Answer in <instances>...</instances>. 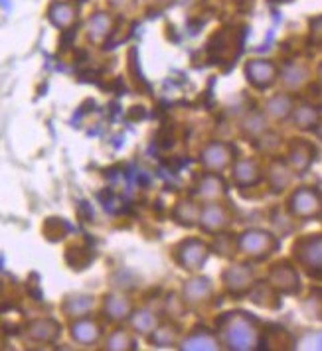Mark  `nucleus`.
Here are the masks:
<instances>
[{
    "label": "nucleus",
    "mask_w": 322,
    "mask_h": 351,
    "mask_svg": "<svg viewBox=\"0 0 322 351\" xmlns=\"http://www.w3.org/2000/svg\"><path fill=\"white\" fill-rule=\"evenodd\" d=\"M180 337H182L180 328H178L174 322H168V324H166V322H161V324L157 326V330L148 335L146 339H148L154 348L164 350V348H174V346H178V343H180Z\"/></svg>",
    "instance_id": "obj_25"
},
{
    "label": "nucleus",
    "mask_w": 322,
    "mask_h": 351,
    "mask_svg": "<svg viewBox=\"0 0 322 351\" xmlns=\"http://www.w3.org/2000/svg\"><path fill=\"white\" fill-rule=\"evenodd\" d=\"M251 298V302L257 304L261 308H269V310H275L281 306V300H279V292L275 290L267 280L265 282H255V287L251 288V292L247 294Z\"/></svg>",
    "instance_id": "obj_28"
},
{
    "label": "nucleus",
    "mask_w": 322,
    "mask_h": 351,
    "mask_svg": "<svg viewBox=\"0 0 322 351\" xmlns=\"http://www.w3.org/2000/svg\"><path fill=\"white\" fill-rule=\"evenodd\" d=\"M105 350L109 351H130L137 350V339H135V334L130 330H125V328H117L113 330L109 337L105 339Z\"/></svg>",
    "instance_id": "obj_29"
},
{
    "label": "nucleus",
    "mask_w": 322,
    "mask_h": 351,
    "mask_svg": "<svg viewBox=\"0 0 322 351\" xmlns=\"http://www.w3.org/2000/svg\"><path fill=\"white\" fill-rule=\"evenodd\" d=\"M235 158H238V150L233 144L226 143V141H211L202 148L198 162L204 168V172L222 174L227 168H231Z\"/></svg>",
    "instance_id": "obj_6"
},
{
    "label": "nucleus",
    "mask_w": 322,
    "mask_h": 351,
    "mask_svg": "<svg viewBox=\"0 0 322 351\" xmlns=\"http://www.w3.org/2000/svg\"><path fill=\"white\" fill-rule=\"evenodd\" d=\"M71 308L67 310L69 316H76V318H85L91 310H93V296H73L71 300Z\"/></svg>",
    "instance_id": "obj_32"
},
{
    "label": "nucleus",
    "mask_w": 322,
    "mask_h": 351,
    "mask_svg": "<svg viewBox=\"0 0 322 351\" xmlns=\"http://www.w3.org/2000/svg\"><path fill=\"white\" fill-rule=\"evenodd\" d=\"M319 156V150L317 146L310 143V141H305V138H292L287 146V154H285V162L289 164V168L292 170L295 176H305L314 160Z\"/></svg>",
    "instance_id": "obj_11"
},
{
    "label": "nucleus",
    "mask_w": 322,
    "mask_h": 351,
    "mask_svg": "<svg viewBox=\"0 0 322 351\" xmlns=\"http://www.w3.org/2000/svg\"><path fill=\"white\" fill-rule=\"evenodd\" d=\"M80 10L73 2L67 0H56L51 2L48 8V20L60 30H69L71 26L78 24Z\"/></svg>",
    "instance_id": "obj_20"
},
{
    "label": "nucleus",
    "mask_w": 322,
    "mask_h": 351,
    "mask_svg": "<svg viewBox=\"0 0 322 351\" xmlns=\"http://www.w3.org/2000/svg\"><path fill=\"white\" fill-rule=\"evenodd\" d=\"M178 348L184 351H216L222 348L216 332H209L208 328H196L192 334L180 337Z\"/></svg>",
    "instance_id": "obj_18"
},
{
    "label": "nucleus",
    "mask_w": 322,
    "mask_h": 351,
    "mask_svg": "<svg viewBox=\"0 0 322 351\" xmlns=\"http://www.w3.org/2000/svg\"><path fill=\"white\" fill-rule=\"evenodd\" d=\"M214 296V285L208 276H200V274H194L190 276L180 290V300L186 308H202L211 300Z\"/></svg>",
    "instance_id": "obj_12"
},
{
    "label": "nucleus",
    "mask_w": 322,
    "mask_h": 351,
    "mask_svg": "<svg viewBox=\"0 0 322 351\" xmlns=\"http://www.w3.org/2000/svg\"><path fill=\"white\" fill-rule=\"evenodd\" d=\"M308 44L322 48V14L308 20Z\"/></svg>",
    "instance_id": "obj_34"
},
{
    "label": "nucleus",
    "mask_w": 322,
    "mask_h": 351,
    "mask_svg": "<svg viewBox=\"0 0 322 351\" xmlns=\"http://www.w3.org/2000/svg\"><path fill=\"white\" fill-rule=\"evenodd\" d=\"M295 97L289 91H283V93H275L271 95L265 105H263V112L269 121L275 123H283V121H289L290 112L295 109Z\"/></svg>",
    "instance_id": "obj_19"
},
{
    "label": "nucleus",
    "mask_w": 322,
    "mask_h": 351,
    "mask_svg": "<svg viewBox=\"0 0 322 351\" xmlns=\"http://www.w3.org/2000/svg\"><path fill=\"white\" fill-rule=\"evenodd\" d=\"M267 184H269V190L271 193H283L287 192L292 184V170L289 168V164L285 162V158H273L269 168H267Z\"/></svg>",
    "instance_id": "obj_22"
},
{
    "label": "nucleus",
    "mask_w": 322,
    "mask_h": 351,
    "mask_svg": "<svg viewBox=\"0 0 322 351\" xmlns=\"http://www.w3.org/2000/svg\"><path fill=\"white\" fill-rule=\"evenodd\" d=\"M322 121V111L317 105H310V103H301V105H295V109L290 112V123L292 127L308 132V130H314V128L321 125Z\"/></svg>",
    "instance_id": "obj_24"
},
{
    "label": "nucleus",
    "mask_w": 322,
    "mask_h": 351,
    "mask_svg": "<svg viewBox=\"0 0 322 351\" xmlns=\"http://www.w3.org/2000/svg\"><path fill=\"white\" fill-rule=\"evenodd\" d=\"M265 172L255 158H235L231 164V182L240 190H249L255 188L263 182Z\"/></svg>",
    "instance_id": "obj_14"
},
{
    "label": "nucleus",
    "mask_w": 322,
    "mask_h": 351,
    "mask_svg": "<svg viewBox=\"0 0 322 351\" xmlns=\"http://www.w3.org/2000/svg\"><path fill=\"white\" fill-rule=\"evenodd\" d=\"M229 193L227 182L222 174L216 172H204L198 178L196 188H194V197L202 204L206 202H224Z\"/></svg>",
    "instance_id": "obj_13"
},
{
    "label": "nucleus",
    "mask_w": 322,
    "mask_h": 351,
    "mask_svg": "<svg viewBox=\"0 0 322 351\" xmlns=\"http://www.w3.org/2000/svg\"><path fill=\"white\" fill-rule=\"evenodd\" d=\"M209 249H211V253H216L222 258H233V255L238 253V237H233L227 231L216 233L214 241L209 243Z\"/></svg>",
    "instance_id": "obj_30"
},
{
    "label": "nucleus",
    "mask_w": 322,
    "mask_h": 351,
    "mask_svg": "<svg viewBox=\"0 0 322 351\" xmlns=\"http://www.w3.org/2000/svg\"><path fill=\"white\" fill-rule=\"evenodd\" d=\"M115 30V16L107 10L93 12L85 24V36L93 46H101Z\"/></svg>",
    "instance_id": "obj_15"
},
{
    "label": "nucleus",
    "mask_w": 322,
    "mask_h": 351,
    "mask_svg": "<svg viewBox=\"0 0 322 351\" xmlns=\"http://www.w3.org/2000/svg\"><path fill=\"white\" fill-rule=\"evenodd\" d=\"M292 261L306 276L322 280V233L305 235L295 241Z\"/></svg>",
    "instance_id": "obj_3"
},
{
    "label": "nucleus",
    "mask_w": 322,
    "mask_h": 351,
    "mask_svg": "<svg viewBox=\"0 0 322 351\" xmlns=\"http://www.w3.org/2000/svg\"><path fill=\"white\" fill-rule=\"evenodd\" d=\"M257 276L251 263H235L222 272V285L231 298H245L255 287Z\"/></svg>",
    "instance_id": "obj_7"
},
{
    "label": "nucleus",
    "mask_w": 322,
    "mask_h": 351,
    "mask_svg": "<svg viewBox=\"0 0 322 351\" xmlns=\"http://www.w3.org/2000/svg\"><path fill=\"white\" fill-rule=\"evenodd\" d=\"M243 75L253 89L267 91L279 81V65L265 58H253L243 65Z\"/></svg>",
    "instance_id": "obj_8"
},
{
    "label": "nucleus",
    "mask_w": 322,
    "mask_h": 351,
    "mask_svg": "<svg viewBox=\"0 0 322 351\" xmlns=\"http://www.w3.org/2000/svg\"><path fill=\"white\" fill-rule=\"evenodd\" d=\"M231 223H233L231 209L227 208L224 202H206V204H202L200 219H198L200 231H204L208 235H216V233L227 231Z\"/></svg>",
    "instance_id": "obj_10"
},
{
    "label": "nucleus",
    "mask_w": 322,
    "mask_h": 351,
    "mask_svg": "<svg viewBox=\"0 0 322 351\" xmlns=\"http://www.w3.org/2000/svg\"><path fill=\"white\" fill-rule=\"evenodd\" d=\"M267 282L281 296H297L301 292V274L290 261H279L267 272Z\"/></svg>",
    "instance_id": "obj_9"
},
{
    "label": "nucleus",
    "mask_w": 322,
    "mask_h": 351,
    "mask_svg": "<svg viewBox=\"0 0 322 351\" xmlns=\"http://www.w3.org/2000/svg\"><path fill=\"white\" fill-rule=\"evenodd\" d=\"M253 144L257 146L261 152H265V154H275V150L281 146V136L271 132V130H267V132H263Z\"/></svg>",
    "instance_id": "obj_33"
},
{
    "label": "nucleus",
    "mask_w": 322,
    "mask_h": 351,
    "mask_svg": "<svg viewBox=\"0 0 322 351\" xmlns=\"http://www.w3.org/2000/svg\"><path fill=\"white\" fill-rule=\"evenodd\" d=\"M287 211L299 221H312L322 217V192L314 186H299L290 192Z\"/></svg>",
    "instance_id": "obj_4"
},
{
    "label": "nucleus",
    "mask_w": 322,
    "mask_h": 351,
    "mask_svg": "<svg viewBox=\"0 0 322 351\" xmlns=\"http://www.w3.org/2000/svg\"><path fill=\"white\" fill-rule=\"evenodd\" d=\"M209 255H211V249L206 241L198 239V237H188V239L178 243L176 251H174V261L182 271L196 274L206 267Z\"/></svg>",
    "instance_id": "obj_5"
},
{
    "label": "nucleus",
    "mask_w": 322,
    "mask_h": 351,
    "mask_svg": "<svg viewBox=\"0 0 322 351\" xmlns=\"http://www.w3.org/2000/svg\"><path fill=\"white\" fill-rule=\"evenodd\" d=\"M28 332L38 341H51L56 335L60 334V326H56L49 319H38V322H34L32 326H30Z\"/></svg>",
    "instance_id": "obj_31"
},
{
    "label": "nucleus",
    "mask_w": 322,
    "mask_h": 351,
    "mask_svg": "<svg viewBox=\"0 0 322 351\" xmlns=\"http://www.w3.org/2000/svg\"><path fill=\"white\" fill-rule=\"evenodd\" d=\"M133 310H135V302L123 292H111L103 300V312L107 319L115 324H125L130 318Z\"/></svg>",
    "instance_id": "obj_17"
},
{
    "label": "nucleus",
    "mask_w": 322,
    "mask_h": 351,
    "mask_svg": "<svg viewBox=\"0 0 322 351\" xmlns=\"http://www.w3.org/2000/svg\"><path fill=\"white\" fill-rule=\"evenodd\" d=\"M269 2H273V4H285V2H292V0H269Z\"/></svg>",
    "instance_id": "obj_36"
},
{
    "label": "nucleus",
    "mask_w": 322,
    "mask_h": 351,
    "mask_svg": "<svg viewBox=\"0 0 322 351\" xmlns=\"http://www.w3.org/2000/svg\"><path fill=\"white\" fill-rule=\"evenodd\" d=\"M240 130H242V134L247 141L255 143L263 132L269 130V119L265 117V112L263 111L247 112V114L243 117Z\"/></svg>",
    "instance_id": "obj_26"
},
{
    "label": "nucleus",
    "mask_w": 322,
    "mask_h": 351,
    "mask_svg": "<svg viewBox=\"0 0 322 351\" xmlns=\"http://www.w3.org/2000/svg\"><path fill=\"white\" fill-rule=\"evenodd\" d=\"M71 337L83 346H93L101 339V326L95 319L80 318L71 326Z\"/></svg>",
    "instance_id": "obj_27"
},
{
    "label": "nucleus",
    "mask_w": 322,
    "mask_h": 351,
    "mask_svg": "<svg viewBox=\"0 0 322 351\" xmlns=\"http://www.w3.org/2000/svg\"><path fill=\"white\" fill-rule=\"evenodd\" d=\"M317 75H319V83L322 85V62H321V65H319V69H317Z\"/></svg>",
    "instance_id": "obj_35"
},
{
    "label": "nucleus",
    "mask_w": 322,
    "mask_h": 351,
    "mask_svg": "<svg viewBox=\"0 0 322 351\" xmlns=\"http://www.w3.org/2000/svg\"><path fill=\"white\" fill-rule=\"evenodd\" d=\"M279 249V239L271 231L251 227L238 235V253H242L251 263H261L273 256Z\"/></svg>",
    "instance_id": "obj_2"
},
{
    "label": "nucleus",
    "mask_w": 322,
    "mask_h": 351,
    "mask_svg": "<svg viewBox=\"0 0 322 351\" xmlns=\"http://www.w3.org/2000/svg\"><path fill=\"white\" fill-rule=\"evenodd\" d=\"M130 326V332L135 335H141V337H148L157 330V326L161 324V314L152 308H135L130 318L127 319Z\"/></svg>",
    "instance_id": "obj_21"
},
{
    "label": "nucleus",
    "mask_w": 322,
    "mask_h": 351,
    "mask_svg": "<svg viewBox=\"0 0 322 351\" xmlns=\"http://www.w3.org/2000/svg\"><path fill=\"white\" fill-rule=\"evenodd\" d=\"M200 211H202V202H198L196 197L178 199L176 206L172 209V219H174V223L184 229H194V227H198Z\"/></svg>",
    "instance_id": "obj_23"
},
{
    "label": "nucleus",
    "mask_w": 322,
    "mask_h": 351,
    "mask_svg": "<svg viewBox=\"0 0 322 351\" xmlns=\"http://www.w3.org/2000/svg\"><path fill=\"white\" fill-rule=\"evenodd\" d=\"M216 335L222 348L231 351H255L261 348L263 328L255 316L233 310L222 314L216 322Z\"/></svg>",
    "instance_id": "obj_1"
},
{
    "label": "nucleus",
    "mask_w": 322,
    "mask_h": 351,
    "mask_svg": "<svg viewBox=\"0 0 322 351\" xmlns=\"http://www.w3.org/2000/svg\"><path fill=\"white\" fill-rule=\"evenodd\" d=\"M279 81L283 83L285 91L299 93L310 81V67L303 62H289L283 65V69H279Z\"/></svg>",
    "instance_id": "obj_16"
}]
</instances>
